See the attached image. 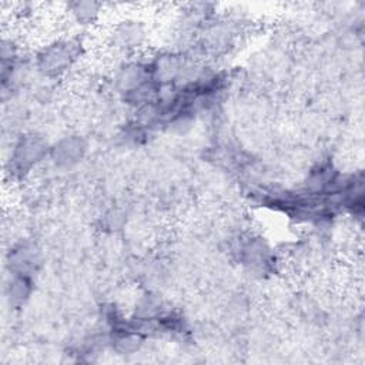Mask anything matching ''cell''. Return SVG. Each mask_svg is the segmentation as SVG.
<instances>
[{
    "mask_svg": "<svg viewBox=\"0 0 365 365\" xmlns=\"http://www.w3.org/2000/svg\"><path fill=\"white\" fill-rule=\"evenodd\" d=\"M47 151L44 141L36 135H26L14 148L13 163L19 171L29 170Z\"/></svg>",
    "mask_w": 365,
    "mask_h": 365,
    "instance_id": "obj_1",
    "label": "cell"
},
{
    "mask_svg": "<svg viewBox=\"0 0 365 365\" xmlns=\"http://www.w3.org/2000/svg\"><path fill=\"white\" fill-rule=\"evenodd\" d=\"M74 57L70 44H54L50 46L40 54V70L48 76H57L64 71Z\"/></svg>",
    "mask_w": 365,
    "mask_h": 365,
    "instance_id": "obj_2",
    "label": "cell"
},
{
    "mask_svg": "<svg viewBox=\"0 0 365 365\" xmlns=\"http://www.w3.org/2000/svg\"><path fill=\"white\" fill-rule=\"evenodd\" d=\"M37 262V251L30 245H20L10 254V265L14 274L30 275Z\"/></svg>",
    "mask_w": 365,
    "mask_h": 365,
    "instance_id": "obj_3",
    "label": "cell"
},
{
    "mask_svg": "<svg viewBox=\"0 0 365 365\" xmlns=\"http://www.w3.org/2000/svg\"><path fill=\"white\" fill-rule=\"evenodd\" d=\"M84 145L78 138H66L60 141L54 148V158L58 164L70 165L81 158Z\"/></svg>",
    "mask_w": 365,
    "mask_h": 365,
    "instance_id": "obj_4",
    "label": "cell"
},
{
    "mask_svg": "<svg viewBox=\"0 0 365 365\" xmlns=\"http://www.w3.org/2000/svg\"><path fill=\"white\" fill-rule=\"evenodd\" d=\"M30 278L29 275H21V274H14V278L10 282L9 287V297L11 302L14 304H21L30 294Z\"/></svg>",
    "mask_w": 365,
    "mask_h": 365,
    "instance_id": "obj_5",
    "label": "cell"
}]
</instances>
